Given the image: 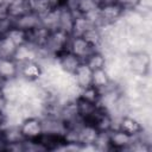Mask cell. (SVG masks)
<instances>
[{
    "label": "cell",
    "instance_id": "obj_9",
    "mask_svg": "<svg viewBox=\"0 0 152 152\" xmlns=\"http://www.w3.org/2000/svg\"><path fill=\"white\" fill-rule=\"evenodd\" d=\"M13 59L18 64L30 62V61H37L38 59V48L30 44V43H25L23 45H19L15 49V52L13 55Z\"/></svg>",
    "mask_w": 152,
    "mask_h": 152
},
{
    "label": "cell",
    "instance_id": "obj_32",
    "mask_svg": "<svg viewBox=\"0 0 152 152\" xmlns=\"http://www.w3.org/2000/svg\"><path fill=\"white\" fill-rule=\"evenodd\" d=\"M4 84H5V81L0 77V88H2V87H4Z\"/></svg>",
    "mask_w": 152,
    "mask_h": 152
},
{
    "label": "cell",
    "instance_id": "obj_20",
    "mask_svg": "<svg viewBox=\"0 0 152 152\" xmlns=\"http://www.w3.org/2000/svg\"><path fill=\"white\" fill-rule=\"evenodd\" d=\"M82 37H83L91 46H94L95 49H97V48L101 45V43L103 42L102 31H101V28L97 27V26H90V27H88V28L84 31V33L82 34Z\"/></svg>",
    "mask_w": 152,
    "mask_h": 152
},
{
    "label": "cell",
    "instance_id": "obj_25",
    "mask_svg": "<svg viewBox=\"0 0 152 152\" xmlns=\"http://www.w3.org/2000/svg\"><path fill=\"white\" fill-rule=\"evenodd\" d=\"M17 45L6 36L0 39V57H12L15 52Z\"/></svg>",
    "mask_w": 152,
    "mask_h": 152
},
{
    "label": "cell",
    "instance_id": "obj_8",
    "mask_svg": "<svg viewBox=\"0 0 152 152\" xmlns=\"http://www.w3.org/2000/svg\"><path fill=\"white\" fill-rule=\"evenodd\" d=\"M43 75V66L37 61L19 64V76L30 82H37Z\"/></svg>",
    "mask_w": 152,
    "mask_h": 152
},
{
    "label": "cell",
    "instance_id": "obj_19",
    "mask_svg": "<svg viewBox=\"0 0 152 152\" xmlns=\"http://www.w3.org/2000/svg\"><path fill=\"white\" fill-rule=\"evenodd\" d=\"M74 19L75 14L64 8L63 6L59 7V23H58V28L68 32L71 34L72 31V25H74Z\"/></svg>",
    "mask_w": 152,
    "mask_h": 152
},
{
    "label": "cell",
    "instance_id": "obj_33",
    "mask_svg": "<svg viewBox=\"0 0 152 152\" xmlns=\"http://www.w3.org/2000/svg\"><path fill=\"white\" fill-rule=\"evenodd\" d=\"M2 129H4V126L0 125V138H1V134H2Z\"/></svg>",
    "mask_w": 152,
    "mask_h": 152
},
{
    "label": "cell",
    "instance_id": "obj_22",
    "mask_svg": "<svg viewBox=\"0 0 152 152\" xmlns=\"http://www.w3.org/2000/svg\"><path fill=\"white\" fill-rule=\"evenodd\" d=\"M90 26H94V25H91L89 23V20L82 13H78L75 15V19H74L71 36H82L84 33V31Z\"/></svg>",
    "mask_w": 152,
    "mask_h": 152
},
{
    "label": "cell",
    "instance_id": "obj_23",
    "mask_svg": "<svg viewBox=\"0 0 152 152\" xmlns=\"http://www.w3.org/2000/svg\"><path fill=\"white\" fill-rule=\"evenodd\" d=\"M78 97H82V99H84L87 101H90V102H94V103H99L100 97H101V93L97 88H95L90 84V86L81 89Z\"/></svg>",
    "mask_w": 152,
    "mask_h": 152
},
{
    "label": "cell",
    "instance_id": "obj_18",
    "mask_svg": "<svg viewBox=\"0 0 152 152\" xmlns=\"http://www.w3.org/2000/svg\"><path fill=\"white\" fill-rule=\"evenodd\" d=\"M91 70H97V69H103L106 66L107 63V57L104 56V53H102V51H100L99 49L93 51L86 59L84 62Z\"/></svg>",
    "mask_w": 152,
    "mask_h": 152
},
{
    "label": "cell",
    "instance_id": "obj_6",
    "mask_svg": "<svg viewBox=\"0 0 152 152\" xmlns=\"http://www.w3.org/2000/svg\"><path fill=\"white\" fill-rule=\"evenodd\" d=\"M128 65L135 76H145L150 69V57L144 51L134 52L131 56Z\"/></svg>",
    "mask_w": 152,
    "mask_h": 152
},
{
    "label": "cell",
    "instance_id": "obj_16",
    "mask_svg": "<svg viewBox=\"0 0 152 152\" xmlns=\"http://www.w3.org/2000/svg\"><path fill=\"white\" fill-rule=\"evenodd\" d=\"M1 139L6 142V145L10 144H18L23 142L25 138L23 137V133L19 128V125H5L1 134Z\"/></svg>",
    "mask_w": 152,
    "mask_h": 152
},
{
    "label": "cell",
    "instance_id": "obj_30",
    "mask_svg": "<svg viewBox=\"0 0 152 152\" xmlns=\"http://www.w3.org/2000/svg\"><path fill=\"white\" fill-rule=\"evenodd\" d=\"M5 96H4V93H2V88H0V106H2L5 103Z\"/></svg>",
    "mask_w": 152,
    "mask_h": 152
},
{
    "label": "cell",
    "instance_id": "obj_21",
    "mask_svg": "<svg viewBox=\"0 0 152 152\" xmlns=\"http://www.w3.org/2000/svg\"><path fill=\"white\" fill-rule=\"evenodd\" d=\"M58 23H59V7L56 10H51L40 17V25L49 28L50 31L58 28Z\"/></svg>",
    "mask_w": 152,
    "mask_h": 152
},
{
    "label": "cell",
    "instance_id": "obj_10",
    "mask_svg": "<svg viewBox=\"0 0 152 152\" xmlns=\"http://www.w3.org/2000/svg\"><path fill=\"white\" fill-rule=\"evenodd\" d=\"M116 128L124 131L125 133H127L132 137H138L144 131L141 122L137 118L131 116V115H121Z\"/></svg>",
    "mask_w": 152,
    "mask_h": 152
},
{
    "label": "cell",
    "instance_id": "obj_14",
    "mask_svg": "<svg viewBox=\"0 0 152 152\" xmlns=\"http://www.w3.org/2000/svg\"><path fill=\"white\" fill-rule=\"evenodd\" d=\"M76 106H77V112L78 115L86 121V122H90V120L93 119V116L95 115L97 108H99V103H94L90 101H87L82 97H77L76 99Z\"/></svg>",
    "mask_w": 152,
    "mask_h": 152
},
{
    "label": "cell",
    "instance_id": "obj_1",
    "mask_svg": "<svg viewBox=\"0 0 152 152\" xmlns=\"http://www.w3.org/2000/svg\"><path fill=\"white\" fill-rule=\"evenodd\" d=\"M70 37H71L70 33H68L61 28L52 30L48 37L46 43L44 44V46L42 49L50 56L56 57L58 53H61L62 51L68 49Z\"/></svg>",
    "mask_w": 152,
    "mask_h": 152
},
{
    "label": "cell",
    "instance_id": "obj_5",
    "mask_svg": "<svg viewBox=\"0 0 152 152\" xmlns=\"http://www.w3.org/2000/svg\"><path fill=\"white\" fill-rule=\"evenodd\" d=\"M56 63L62 71L72 75L76 71V69L80 66V64L83 62L77 56L71 53L69 50H64L56 56Z\"/></svg>",
    "mask_w": 152,
    "mask_h": 152
},
{
    "label": "cell",
    "instance_id": "obj_12",
    "mask_svg": "<svg viewBox=\"0 0 152 152\" xmlns=\"http://www.w3.org/2000/svg\"><path fill=\"white\" fill-rule=\"evenodd\" d=\"M19 76V64L12 57H0V77L6 82Z\"/></svg>",
    "mask_w": 152,
    "mask_h": 152
},
{
    "label": "cell",
    "instance_id": "obj_28",
    "mask_svg": "<svg viewBox=\"0 0 152 152\" xmlns=\"http://www.w3.org/2000/svg\"><path fill=\"white\" fill-rule=\"evenodd\" d=\"M62 6L74 13L75 15L81 13L80 12V6H81V0H62Z\"/></svg>",
    "mask_w": 152,
    "mask_h": 152
},
{
    "label": "cell",
    "instance_id": "obj_2",
    "mask_svg": "<svg viewBox=\"0 0 152 152\" xmlns=\"http://www.w3.org/2000/svg\"><path fill=\"white\" fill-rule=\"evenodd\" d=\"M19 128L25 140H38L44 133L43 122L39 116H27L23 119Z\"/></svg>",
    "mask_w": 152,
    "mask_h": 152
},
{
    "label": "cell",
    "instance_id": "obj_27",
    "mask_svg": "<svg viewBox=\"0 0 152 152\" xmlns=\"http://www.w3.org/2000/svg\"><path fill=\"white\" fill-rule=\"evenodd\" d=\"M140 2L141 0H116V4L124 10V12L137 10L140 6Z\"/></svg>",
    "mask_w": 152,
    "mask_h": 152
},
{
    "label": "cell",
    "instance_id": "obj_29",
    "mask_svg": "<svg viewBox=\"0 0 152 152\" xmlns=\"http://www.w3.org/2000/svg\"><path fill=\"white\" fill-rule=\"evenodd\" d=\"M5 124H6V114H5L2 106H0V125L5 126Z\"/></svg>",
    "mask_w": 152,
    "mask_h": 152
},
{
    "label": "cell",
    "instance_id": "obj_31",
    "mask_svg": "<svg viewBox=\"0 0 152 152\" xmlns=\"http://www.w3.org/2000/svg\"><path fill=\"white\" fill-rule=\"evenodd\" d=\"M7 5V0H0V7H4Z\"/></svg>",
    "mask_w": 152,
    "mask_h": 152
},
{
    "label": "cell",
    "instance_id": "obj_15",
    "mask_svg": "<svg viewBox=\"0 0 152 152\" xmlns=\"http://www.w3.org/2000/svg\"><path fill=\"white\" fill-rule=\"evenodd\" d=\"M13 24L15 27H18L20 30L30 31V30H33L40 25V17L38 14H36L34 12H30V13L18 18V19H14Z\"/></svg>",
    "mask_w": 152,
    "mask_h": 152
},
{
    "label": "cell",
    "instance_id": "obj_13",
    "mask_svg": "<svg viewBox=\"0 0 152 152\" xmlns=\"http://www.w3.org/2000/svg\"><path fill=\"white\" fill-rule=\"evenodd\" d=\"M112 80L107 72V70L103 69H97V70H93L91 72V86L97 88L100 90V93H103L113 87L112 86Z\"/></svg>",
    "mask_w": 152,
    "mask_h": 152
},
{
    "label": "cell",
    "instance_id": "obj_26",
    "mask_svg": "<svg viewBox=\"0 0 152 152\" xmlns=\"http://www.w3.org/2000/svg\"><path fill=\"white\" fill-rule=\"evenodd\" d=\"M13 26H14L13 19H11L8 15L7 17H0V39L6 37Z\"/></svg>",
    "mask_w": 152,
    "mask_h": 152
},
{
    "label": "cell",
    "instance_id": "obj_17",
    "mask_svg": "<svg viewBox=\"0 0 152 152\" xmlns=\"http://www.w3.org/2000/svg\"><path fill=\"white\" fill-rule=\"evenodd\" d=\"M91 72H93V70L86 63H81L80 66L76 69V71L72 74L76 84L81 89L91 84Z\"/></svg>",
    "mask_w": 152,
    "mask_h": 152
},
{
    "label": "cell",
    "instance_id": "obj_4",
    "mask_svg": "<svg viewBox=\"0 0 152 152\" xmlns=\"http://www.w3.org/2000/svg\"><path fill=\"white\" fill-rule=\"evenodd\" d=\"M99 13H100L102 26H106V25H113L118 23L122 18L124 10L115 2V4H109V5L99 7Z\"/></svg>",
    "mask_w": 152,
    "mask_h": 152
},
{
    "label": "cell",
    "instance_id": "obj_24",
    "mask_svg": "<svg viewBox=\"0 0 152 152\" xmlns=\"http://www.w3.org/2000/svg\"><path fill=\"white\" fill-rule=\"evenodd\" d=\"M7 37L17 45H23L25 43H27V31H24V30H20L15 26H13L11 28V31L7 33Z\"/></svg>",
    "mask_w": 152,
    "mask_h": 152
},
{
    "label": "cell",
    "instance_id": "obj_3",
    "mask_svg": "<svg viewBox=\"0 0 152 152\" xmlns=\"http://www.w3.org/2000/svg\"><path fill=\"white\" fill-rule=\"evenodd\" d=\"M66 50H69L71 53L77 56L82 62H84V59L97 49L91 46L82 36H71Z\"/></svg>",
    "mask_w": 152,
    "mask_h": 152
},
{
    "label": "cell",
    "instance_id": "obj_7",
    "mask_svg": "<svg viewBox=\"0 0 152 152\" xmlns=\"http://www.w3.org/2000/svg\"><path fill=\"white\" fill-rule=\"evenodd\" d=\"M135 137H132L119 128H114L109 132V146L110 150H128L133 144Z\"/></svg>",
    "mask_w": 152,
    "mask_h": 152
},
{
    "label": "cell",
    "instance_id": "obj_11",
    "mask_svg": "<svg viewBox=\"0 0 152 152\" xmlns=\"http://www.w3.org/2000/svg\"><path fill=\"white\" fill-rule=\"evenodd\" d=\"M6 7L7 15L13 20L32 12L31 0H10Z\"/></svg>",
    "mask_w": 152,
    "mask_h": 152
}]
</instances>
